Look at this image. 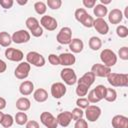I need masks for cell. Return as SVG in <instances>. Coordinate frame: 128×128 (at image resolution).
<instances>
[{
	"instance_id": "obj_43",
	"label": "cell",
	"mask_w": 128,
	"mask_h": 128,
	"mask_svg": "<svg viewBox=\"0 0 128 128\" xmlns=\"http://www.w3.org/2000/svg\"><path fill=\"white\" fill-rule=\"evenodd\" d=\"M74 128H88V123H87L86 120L81 118V119H79L75 122Z\"/></svg>"
},
{
	"instance_id": "obj_1",
	"label": "cell",
	"mask_w": 128,
	"mask_h": 128,
	"mask_svg": "<svg viewBox=\"0 0 128 128\" xmlns=\"http://www.w3.org/2000/svg\"><path fill=\"white\" fill-rule=\"evenodd\" d=\"M108 83L113 87H127L128 75L125 73H110L107 76Z\"/></svg>"
},
{
	"instance_id": "obj_23",
	"label": "cell",
	"mask_w": 128,
	"mask_h": 128,
	"mask_svg": "<svg viewBox=\"0 0 128 128\" xmlns=\"http://www.w3.org/2000/svg\"><path fill=\"white\" fill-rule=\"evenodd\" d=\"M33 98L35 101L39 102V103H42V102H45L47 99H48V93L45 89L43 88H38L37 90L34 91L33 93Z\"/></svg>"
},
{
	"instance_id": "obj_38",
	"label": "cell",
	"mask_w": 128,
	"mask_h": 128,
	"mask_svg": "<svg viewBox=\"0 0 128 128\" xmlns=\"http://www.w3.org/2000/svg\"><path fill=\"white\" fill-rule=\"evenodd\" d=\"M62 5V1L61 0H47L46 2V6H48L49 8L55 10V9H59Z\"/></svg>"
},
{
	"instance_id": "obj_27",
	"label": "cell",
	"mask_w": 128,
	"mask_h": 128,
	"mask_svg": "<svg viewBox=\"0 0 128 128\" xmlns=\"http://www.w3.org/2000/svg\"><path fill=\"white\" fill-rule=\"evenodd\" d=\"M14 121L18 124V125H24L27 123L28 121V116L25 112H17L15 117H14Z\"/></svg>"
},
{
	"instance_id": "obj_54",
	"label": "cell",
	"mask_w": 128,
	"mask_h": 128,
	"mask_svg": "<svg viewBox=\"0 0 128 128\" xmlns=\"http://www.w3.org/2000/svg\"><path fill=\"white\" fill-rule=\"evenodd\" d=\"M0 51H1V48H0Z\"/></svg>"
},
{
	"instance_id": "obj_42",
	"label": "cell",
	"mask_w": 128,
	"mask_h": 128,
	"mask_svg": "<svg viewBox=\"0 0 128 128\" xmlns=\"http://www.w3.org/2000/svg\"><path fill=\"white\" fill-rule=\"evenodd\" d=\"M48 61L51 65H60V61H59V56L58 55H55V54H50L48 56Z\"/></svg>"
},
{
	"instance_id": "obj_34",
	"label": "cell",
	"mask_w": 128,
	"mask_h": 128,
	"mask_svg": "<svg viewBox=\"0 0 128 128\" xmlns=\"http://www.w3.org/2000/svg\"><path fill=\"white\" fill-rule=\"evenodd\" d=\"M116 33L120 38H126L128 36V28L124 25H119L116 28Z\"/></svg>"
},
{
	"instance_id": "obj_51",
	"label": "cell",
	"mask_w": 128,
	"mask_h": 128,
	"mask_svg": "<svg viewBox=\"0 0 128 128\" xmlns=\"http://www.w3.org/2000/svg\"><path fill=\"white\" fill-rule=\"evenodd\" d=\"M16 2H17L18 4H20V5H25V4H27V2H28V1H27V0H24V1H20V0H17Z\"/></svg>"
},
{
	"instance_id": "obj_6",
	"label": "cell",
	"mask_w": 128,
	"mask_h": 128,
	"mask_svg": "<svg viewBox=\"0 0 128 128\" xmlns=\"http://www.w3.org/2000/svg\"><path fill=\"white\" fill-rule=\"evenodd\" d=\"M30 69H31V65L28 62H20L18 64V66L15 68L14 75H15V77L17 79L24 80V79H26L28 77Z\"/></svg>"
},
{
	"instance_id": "obj_28",
	"label": "cell",
	"mask_w": 128,
	"mask_h": 128,
	"mask_svg": "<svg viewBox=\"0 0 128 128\" xmlns=\"http://www.w3.org/2000/svg\"><path fill=\"white\" fill-rule=\"evenodd\" d=\"M34 9H35L37 14L44 15L46 13V11H47V6L43 1H37L34 4Z\"/></svg>"
},
{
	"instance_id": "obj_19",
	"label": "cell",
	"mask_w": 128,
	"mask_h": 128,
	"mask_svg": "<svg viewBox=\"0 0 128 128\" xmlns=\"http://www.w3.org/2000/svg\"><path fill=\"white\" fill-rule=\"evenodd\" d=\"M95 75L90 71V72H86L82 77H80V79L77 80V83L78 84H82V85H85L87 86L88 88H90V86L94 83L95 81Z\"/></svg>"
},
{
	"instance_id": "obj_11",
	"label": "cell",
	"mask_w": 128,
	"mask_h": 128,
	"mask_svg": "<svg viewBox=\"0 0 128 128\" xmlns=\"http://www.w3.org/2000/svg\"><path fill=\"white\" fill-rule=\"evenodd\" d=\"M40 24L42 25V28H45L48 31H54L58 26L57 20L54 17L48 15L42 16V18L40 19Z\"/></svg>"
},
{
	"instance_id": "obj_32",
	"label": "cell",
	"mask_w": 128,
	"mask_h": 128,
	"mask_svg": "<svg viewBox=\"0 0 128 128\" xmlns=\"http://www.w3.org/2000/svg\"><path fill=\"white\" fill-rule=\"evenodd\" d=\"M25 24H26V27H27L30 31H32V30L36 29V28L39 26V21H38L35 17H29V18L26 19Z\"/></svg>"
},
{
	"instance_id": "obj_8",
	"label": "cell",
	"mask_w": 128,
	"mask_h": 128,
	"mask_svg": "<svg viewBox=\"0 0 128 128\" xmlns=\"http://www.w3.org/2000/svg\"><path fill=\"white\" fill-rule=\"evenodd\" d=\"M11 38H12V42H14L16 44L27 43L30 40V33L27 30L21 29V30H18L16 32H14L12 34Z\"/></svg>"
},
{
	"instance_id": "obj_12",
	"label": "cell",
	"mask_w": 128,
	"mask_h": 128,
	"mask_svg": "<svg viewBox=\"0 0 128 128\" xmlns=\"http://www.w3.org/2000/svg\"><path fill=\"white\" fill-rule=\"evenodd\" d=\"M91 72L95 75V77H107L111 73V68L103 64L96 63L91 67Z\"/></svg>"
},
{
	"instance_id": "obj_52",
	"label": "cell",
	"mask_w": 128,
	"mask_h": 128,
	"mask_svg": "<svg viewBox=\"0 0 128 128\" xmlns=\"http://www.w3.org/2000/svg\"><path fill=\"white\" fill-rule=\"evenodd\" d=\"M124 16L128 19V6L125 7V11H124Z\"/></svg>"
},
{
	"instance_id": "obj_47",
	"label": "cell",
	"mask_w": 128,
	"mask_h": 128,
	"mask_svg": "<svg viewBox=\"0 0 128 128\" xmlns=\"http://www.w3.org/2000/svg\"><path fill=\"white\" fill-rule=\"evenodd\" d=\"M26 128H40L39 127V123L35 120H30L27 121L26 123Z\"/></svg>"
},
{
	"instance_id": "obj_41",
	"label": "cell",
	"mask_w": 128,
	"mask_h": 128,
	"mask_svg": "<svg viewBox=\"0 0 128 128\" xmlns=\"http://www.w3.org/2000/svg\"><path fill=\"white\" fill-rule=\"evenodd\" d=\"M118 56L122 60H128V47L124 46V47L120 48L118 51Z\"/></svg>"
},
{
	"instance_id": "obj_10",
	"label": "cell",
	"mask_w": 128,
	"mask_h": 128,
	"mask_svg": "<svg viewBox=\"0 0 128 128\" xmlns=\"http://www.w3.org/2000/svg\"><path fill=\"white\" fill-rule=\"evenodd\" d=\"M5 57L10 60V61H14V62H21L24 58V54L21 50L19 49H15V48H7L5 50Z\"/></svg>"
},
{
	"instance_id": "obj_37",
	"label": "cell",
	"mask_w": 128,
	"mask_h": 128,
	"mask_svg": "<svg viewBox=\"0 0 128 128\" xmlns=\"http://www.w3.org/2000/svg\"><path fill=\"white\" fill-rule=\"evenodd\" d=\"M71 114H72V120L77 121V120H79V119H81V118L83 117L84 112H83V110H82V109H80V108L76 107V108H74V109L72 110Z\"/></svg>"
},
{
	"instance_id": "obj_4",
	"label": "cell",
	"mask_w": 128,
	"mask_h": 128,
	"mask_svg": "<svg viewBox=\"0 0 128 128\" xmlns=\"http://www.w3.org/2000/svg\"><path fill=\"white\" fill-rule=\"evenodd\" d=\"M60 76H61V79L64 81V83L66 85L71 86V85H74L77 82L76 73H75V71L72 68L66 67V68L62 69L61 73H60Z\"/></svg>"
},
{
	"instance_id": "obj_26",
	"label": "cell",
	"mask_w": 128,
	"mask_h": 128,
	"mask_svg": "<svg viewBox=\"0 0 128 128\" xmlns=\"http://www.w3.org/2000/svg\"><path fill=\"white\" fill-rule=\"evenodd\" d=\"M89 47L93 50V51H97L101 48L102 46V41L99 37H96V36H92L90 39H89Z\"/></svg>"
},
{
	"instance_id": "obj_33",
	"label": "cell",
	"mask_w": 128,
	"mask_h": 128,
	"mask_svg": "<svg viewBox=\"0 0 128 128\" xmlns=\"http://www.w3.org/2000/svg\"><path fill=\"white\" fill-rule=\"evenodd\" d=\"M106 89H107V87H105L104 85H97L93 90H94V92L96 93V95L100 98V100H102V99H104V97H105Z\"/></svg>"
},
{
	"instance_id": "obj_45",
	"label": "cell",
	"mask_w": 128,
	"mask_h": 128,
	"mask_svg": "<svg viewBox=\"0 0 128 128\" xmlns=\"http://www.w3.org/2000/svg\"><path fill=\"white\" fill-rule=\"evenodd\" d=\"M30 32H31L32 36H34V37H40V36H42V34H43V28L39 25L36 29H34V30L30 31Z\"/></svg>"
},
{
	"instance_id": "obj_30",
	"label": "cell",
	"mask_w": 128,
	"mask_h": 128,
	"mask_svg": "<svg viewBox=\"0 0 128 128\" xmlns=\"http://www.w3.org/2000/svg\"><path fill=\"white\" fill-rule=\"evenodd\" d=\"M93 21H94V19H93V17L90 15V14H86V15H84L83 17H82V19L80 20V23L84 26V27H86V28H91V27H93Z\"/></svg>"
},
{
	"instance_id": "obj_36",
	"label": "cell",
	"mask_w": 128,
	"mask_h": 128,
	"mask_svg": "<svg viewBox=\"0 0 128 128\" xmlns=\"http://www.w3.org/2000/svg\"><path fill=\"white\" fill-rule=\"evenodd\" d=\"M76 105H77V107L80 108V109H86V108L90 105V103H89V101L87 100V98L79 97V98L76 100Z\"/></svg>"
},
{
	"instance_id": "obj_53",
	"label": "cell",
	"mask_w": 128,
	"mask_h": 128,
	"mask_svg": "<svg viewBox=\"0 0 128 128\" xmlns=\"http://www.w3.org/2000/svg\"><path fill=\"white\" fill-rule=\"evenodd\" d=\"M3 116H4V113L0 111V124H1V121H2V119H3Z\"/></svg>"
},
{
	"instance_id": "obj_13",
	"label": "cell",
	"mask_w": 128,
	"mask_h": 128,
	"mask_svg": "<svg viewBox=\"0 0 128 128\" xmlns=\"http://www.w3.org/2000/svg\"><path fill=\"white\" fill-rule=\"evenodd\" d=\"M66 86L62 82H55L51 85V95L55 99H60L66 94Z\"/></svg>"
},
{
	"instance_id": "obj_22",
	"label": "cell",
	"mask_w": 128,
	"mask_h": 128,
	"mask_svg": "<svg viewBox=\"0 0 128 128\" xmlns=\"http://www.w3.org/2000/svg\"><path fill=\"white\" fill-rule=\"evenodd\" d=\"M30 106H31V102L26 97H20L16 101V108L19 111L25 112V111H27V110L30 109Z\"/></svg>"
},
{
	"instance_id": "obj_20",
	"label": "cell",
	"mask_w": 128,
	"mask_h": 128,
	"mask_svg": "<svg viewBox=\"0 0 128 128\" xmlns=\"http://www.w3.org/2000/svg\"><path fill=\"white\" fill-rule=\"evenodd\" d=\"M33 90H34V84L32 83V81H29V80L23 81L19 86V92L23 96H28L32 94Z\"/></svg>"
},
{
	"instance_id": "obj_31",
	"label": "cell",
	"mask_w": 128,
	"mask_h": 128,
	"mask_svg": "<svg viewBox=\"0 0 128 128\" xmlns=\"http://www.w3.org/2000/svg\"><path fill=\"white\" fill-rule=\"evenodd\" d=\"M14 123V118L12 115L10 114H4L3 116V119L1 121V125L4 127V128H10Z\"/></svg>"
},
{
	"instance_id": "obj_16",
	"label": "cell",
	"mask_w": 128,
	"mask_h": 128,
	"mask_svg": "<svg viewBox=\"0 0 128 128\" xmlns=\"http://www.w3.org/2000/svg\"><path fill=\"white\" fill-rule=\"evenodd\" d=\"M111 123L113 128H128V118L123 115H115Z\"/></svg>"
},
{
	"instance_id": "obj_35",
	"label": "cell",
	"mask_w": 128,
	"mask_h": 128,
	"mask_svg": "<svg viewBox=\"0 0 128 128\" xmlns=\"http://www.w3.org/2000/svg\"><path fill=\"white\" fill-rule=\"evenodd\" d=\"M88 87L85 86V85H82V84H78L77 87H76V94L79 96V97H84L87 95L88 93Z\"/></svg>"
},
{
	"instance_id": "obj_49",
	"label": "cell",
	"mask_w": 128,
	"mask_h": 128,
	"mask_svg": "<svg viewBox=\"0 0 128 128\" xmlns=\"http://www.w3.org/2000/svg\"><path fill=\"white\" fill-rule=\"evenodd\" d=\"M6 100L3 98V97H0V111L3 110L5 107H6Z\"/></svg>"
},
{
	"instance_id": "obj_2",
	"label": "cell",
	"mask_w": 128,
	"mask_h": 128,
	"mask_svg": "<svg viewBox=\"0 0 128 128\" xmlns=\"http://www.w3.org/2000/svg\"><path fill=\"white\" fill-rule=\"evenodd\" d=\"M100 59L103 65L107 67H112L117 63V55L111 49H104L100 53Z\"/></svg>"
},
{
	"instance_id": "obj_25",
	"label": "cell",
	"mask_w": 128,
	"mask_h": 128,
	"mask_svg": "<svg viewBox=\"0 0 128 128\" xmlns=\"http://www.w3.org/2000/svg\"><path fill=\"white\" fill-rule=\"evenodd\" d=\"M12 43V38L11 35L8 32L2 31L0 32V46L2 47H8Z\"/></svg>"
},
{
	"instance_id": "obj_15",
	"label": "cell",
	"mask_w": 128,
	"mask_h": 128,
	"mask_svg": "<svg viewBox=\"0 0 128 128\" xmlns=\"http://www.w3.org/2000/svg\"><path fill=\"white\" fill-rule=\"evenodd\" d=\"M56 119H57L58 125H60L62 127H67L70 124V122L72 121V114L69 111H64V112L59 113L57 115Z\"/></svg>"
},
{
	"instance_id": "obj_5",
	"label": "cell",
	"mask_w": 128,
	"mask_h": 128,
	"mask_svg": "<svg viewBox=\"0 0 128 128\" xmlns=\"http://www.w3.org/2000/svg\"><path fill=\"white\" fill-rule=\"evenodd\" d=\"M56 40L59 44L62 45H66L71 42L72 40V30L69 27H63L60 29V31L58 32L57 36H56Z\"/></svg>"
},
{
	"instance_id": "obj_7",
	"label": "cell",
	"mask_w": 128,
	"mask_h": 128,
	"mask_svg": "<svg viewBox=\"0 0 128 128\" xmlns=\"http://www.w3.org/2000/svg\"><path fill=\"white\" fill-rule=\"evenodd\" d=\"M40 121L47 128H57V126H58L57 119L50 112H47V111L41 113V115H40Z\"/></svg>"
},
{
	"instance_id": "obj_9",
	"label": "cell",
	"mask_w": 128,
	"mask_h": 128,
	"mask_svg": "<svg viewBox=\"0 0 128 128\" xmlns=\"http://www.w3.org/2000/svg\"><path fill=\"white\" fill-rule=\"evenodd\" d=\"M100 115H101V109L96 105H89L85 109V116L89 122H95L96 120H98Z\"/></svg>"
},
{
	"instance_id": "obj_46",
	"label": "cell",
	"mask_w": 128,
	"mask_h": 128,
	"mask_svg": "<svg viewBox=\"0 0 128 128\" xmlns=\"http://www.w3.org/2000/svg\"><path fill=\"white\" fill-rule=\"evenodd\" d=\"M82 3L86 8H93L96 5V1L95 0H83Z\"/></svg>"
},
{
	"instance_id": "obj_24",
	"label": "cell",
	"mask_w": 128,
	"mask_h": 128,
	"mask_svg": "<svg viewBox=\"0 0 128 128\" xmlns=\"http://www.w3.org/2000/svg\"><path fill=\"white\" fill-rule=\"evenodd\" d=\"M93 13L97 18H103L104 16L107 15L108 9L106 6H104L102 4H97L93 7Z\"/></svg>"
},
{
	"instance_id": "obj_17",
	"label": "cell",
	"mask_w": 128,
	"mask_h": 128,
	"mask_svg": "<svg viewBox=\"0 0 128 128\" xmlns=\"http://www.w3.org/2000/svg\"><path fill=\"white\" fill-rule=\"evenodd\" d=\"M123 19V13L120 9H112L108 14V20L111 24H119Z\"/></svg>"
},
{
	"instance_id": "obj_14",
	"label": "cell",
	"mask_w": 128,
	"mask_h": 128,
	"mask_svg": "<svg viewBox=\"0 0 128 128\" xmlns=\"http://www.w3.org/2000/svg\"><path fill=\"white\" fill-rule=\"evenodd\" d=\"M93 27L101 35H106L109 32V26L103 18H96L93 21Z\"/></svg>"
},
{
	"instance_id": "obj_44",
	"label": "cell",
	"mask_w": 128,
	"mask_h": 128,
	"mask_svg": "<svg viewBox=\"0 0 128 128\" xmlns=\"http://www.w3.org/2000/svg\"><path fill=\"white\" fill-rule=\"evenodd\" d=\"M14 1L13 0H0V5L4 9H9L13 6Z\"/></svg>"
},
{
	"instance_id": "obj_39",
	"label": "cell",
	"mask_w": 128,
	"mask_h": 128,
	"mask_svg": "<svg viewBox=\"0 0 128 128\" xmlns=\"http://www.w3.org/2000/svg\"><path fill=\"white\" fill-rule=\"evenodd\" d=\"M87 100L89 101V103H97V102H99V101H101L100 100V98L96 95V93L94 92V90L92 89L89 93H88V96H87Z\"/></svg>"
},
{
	"instance_id": "obj_29",
	"label": "cell",
	"mask_w": 128,
	"mask_h": 128,
	"mask_svg": "<svg viewBox=\"0 0 128 128\" xmlns=\"http://www.w3.org/2000/svg\"><path fill=\"white\" fill-rule=\"evenodd\" d=\"M117 98V92L115 89L113 88H107L106 89V94H105V97L104 99L108 102H114Z\"/></svg>"
},
{
	"instance_id": "obj_3",
	"label": "cell",
	"mask_w": 128,
	"mask_h": 128,
	"mask_svg": "<svg viewBox=\"0 0 128 128\" xmlns=\"http://www.w3.org/2000/svg\"><path fill=\"white\" fill-rule=\"evenodd\" d=\"M26 62L35 67H42L45 65V58L36 51H30L26 55Z\"/></svg>"
},
{
	"instance_id": "obj_18",
	"label": "cell",
	"mask_w": 128,
	"mask_h": 128,
	"mask_svg": "<svg viewBox=\"0 0 128 128\" xmlns=\"http://www.w3.org/2000/svg\"><path fill=\"white\" fill-rule=\"evenodd\" d=\"M59 61H60V65L68 67L75 63L76 58L72 53H62L59 55Z\"/></svg>"
},
{
	"instance_id": "obj_40",
	"label": "cell",
	"mask_w": 128,
	"mask_h": 128,
	"mask_svg": "<svg viewBox=\"0 0 128 128\" xmlns=\"http://www.w3.org/2000/svg\"><path fill=\"white\" fill-rule=\"evenodd\" d=\"M86 14H87V11H86L85 8H78V9H76V11L74 13V16H75V19L80 22V20L82 19V17L84 15H86Z\"/></svg>"
},
{
	"instance_id": "obj_21",
	"label": "cell",
	"mask_w": 128,
	"mask_h": 128,
	"mask_svg": "<svg viewBox=\"0 0 128 128\" xmlns=\"http://www.w3.org/2000/svg\"><path fill=\"white\" fill-rule=\"evenodd\" d=\"M84 48V43L79 38H74L69 43V49L73 53H80Z\"/></svg>"
},
{
	"instance_id": "obj_50",
	"label": "cell",
	"mask_w": 128,
	"mask_h": 128,
	"mask_svg": "<svg viewBox=\"0 0 128 128\" xmlns=\"http://www.w3.org/2000/svg\"><path fill=\"white\" fill-rule=\"evenodd\" d=\"M111 3V0H100V4L102 5H106V4H110Z\"/></svg>"
},
{
	"instance_id": "obj_48",
	"label": "cell",
	"mask_w": 128,
	"mask_h": 128,
	"mask_svg": "<svg viewBox=\"0 0 128 128\" xmlns=\"http://www.w3.org/2000/svg\"><path fill=\"white\" fill-rule=\"evenodd\" d=\"M6 69H7V64L2 59H0V73H4Z\"/></svg>"
}]
</instances>
